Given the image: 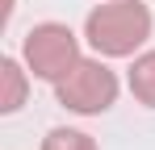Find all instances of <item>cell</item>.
I'll return each instance as SVG.
<instances>
[{"mask_svg": "<svg viewBox=\"0 0 155 150\" xmlns=\"http://www.w3.org/2000/svg\"><path fill=\"white\" fill-rule=\"evenodd\" d=\"M151 38V8L138 0H109L84 17V42L101 58H130Z\"/></svg>", "mask_w": 155, "mask_h": 150, "instance_id": "1", "label": "cell"}, {"mask_svg": "<svg viewBox=\"0 0 155 150\" xmlns=\"http://www.w3.org/2000/svg\"><path fill=\"white\" fill-rule=\"evenodd\" d=\"M21 58H25V67H29L34 79L59 83L84 54H80V38L63 21H42V25H34L21 38Z\"/></svg>", "mask_w": 155, "mask_h": 150, "instance_id": "2", "label": "cell"}, {"mask_svg": "<svg viewBox=\"0 0 155 150\" xmlns=\"http://www.w3.org/2000/svg\"><path fill=\"white\" fill-rule=\"evenodd\" d=\"M117 75L105 67L101 58H80L71 71L54 83V100L67 108V113H80V117H101L105 108H113L117 100Z\"/></svg>", "mask_w": 155, "mask_h": 150, "instance_id": "3", "label": "cell"}, {"mask_svg": "<svg viewBox=\"0 0 155 150\" xmlns=\"http://www.w3.org/2000/svg\"><path fill=\"white\" fill-rule=\"evenodd\" d=\"M29 96V67L25 58L4 54L0 58V113H17Z\"/></svg>", "mask_w": 155, "mask_h": 150, "instance_id": "4", "label": "cell"}, {"mask_svg": "<svg viewBox=\"0 0 155 150\" xmlns=\"http://www.w3.org/2000/svg\"><path fill=\"white\" fill-rule=\"evenodd\" d=\"M130 92H134L138 104L155 108V50L134 54V63H130Z\"/></svg>", "mask_w": 155, "mask_h": 150, "instance_id": "5", "label": "cell"}, {"mask_svg": "<svg viewBox=\"0 0 155 150\" xmlns=\"http://www.w3.org/2000/svg\"><path fill=\"white\" fill-rule=\"evenodd\" d=\"M42 150H101L84 129H67V125H54L51 133L42 138Z\"/></svg>", "mask_w": 155, "mask_h": 150, "instance_id": "6", "label": "cell"}]
</instances>
